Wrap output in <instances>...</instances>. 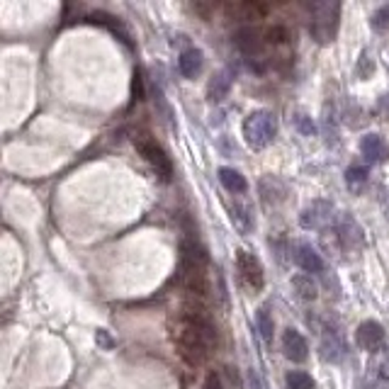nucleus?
<instances>
[{
    "label": "nucleus",
    "instance_id": "nucleus-1",
    "mask_svg": "<svg viewBox=\"0 0 389 389\" xmlns=\"http://www.w3.org/2000/svg\"><path fill=\"white\" fill-rule=\"evenodd\" d=\"M175 351L188 365H202L216 348V331L200 299H188L170 324Z\"/></svg>",
    "mask_w": 389,
    "mask_h": 389
},
{
    "label": "nucleus",
    "instance_id": "nucleus-2",
    "mask_svg": "<svg viewBox=\"0 0 389 389\" xmlns=\"http://www.w3.org/2000/svg\"><path fill=\"white\" fill-rule=\"evenodd\" d=\"M180 280L195 297L207 294V253L195 239L183 241V248H180Z\"/></svg>",
    "mask_w": 389,
    "mask_h": 389
},
{
    "label": "nucleus",
    "instance_id": "nucleus-3",
    "mask_svg": "<svg viewBox=\"0 0 389 389\" xmlns=\"http://www.w3.org/2000/svg\"><path fill=\"white\" fill-rule=\"evenodd\" d=\"M338 24H341V3L338 0H317L312 3V32L317 44H331L338 34Z\"/></svg>",
    "mask_w": 389,
    "mask_h": 389
},
{
    "label": "nucleus",
    "instance_id": "nucleus-4",
    "mask_svg": "<svg viewBox=\"0 0 389 389\" xmlns=\"http://www.w3.org/2000/svg\"><path fill=\"white\" fill-rule=\"evenodd\" d=\"M275 134H278V120H275L273 112L268 110H255L246 117L244 122V139L251 149L260 151L265 146L273 144Z\"/></svg>",
    "mask_w": 389,
    "mask_h": 389
},
{
    "label": "nucleus",
    "instance_id": "nucleus-5",
    "mask_svg": "<svg viewBox=\"0 0 389 389\" xmlns=\"http://www.w3.org/2000/svg\"><path fill=\"white\" fill-rule=\"evenodd\" d=\"M134 146L136 151L141 154V159L146 161V164L151 166V168L156 170V173L161 175L164 180H170V175H173V164H170L168 154L164 151V146L159 144V141L154 139L151 134H136L134 136Z\"/></svg>",
    "mask_w": 389,
    "mask_h": 389
},
{
    "label": "nucleus",
    "instance_id": "nucleus-6",
    "mask_svg": "<svg viewBox=\"0 0 389 389\" xmlns=\"http://www.w3.org/2000/svg\"><path fill=\"white\" fill-rule=\"evenodd\" d=\"M236 270H239V280L251 294H258L265 285V273L260 260L248 251H239L236 253Z\"/></svg>",
    "mask_w": 389,
    "mask_h": 389
},
{
    "label": "nucleus",
    "instance_id": "nucleus-7",
    "mask_svg": "<svg viewBox=\"0 0 389 389\" xmlns=\"http://www.w3.org/2000/svg\"><path fill=\"white\" fill-rule=\"evenodd\" d=\"M331 221H333V205L326 200L312 202V205H309L307 209H302V214H299V224H302L304 229H324V226H328Z\"/></svg>",
    "mask_w": 389,
    "mask_h": 389
},
{
    "label": "nucleus",
    "instance_id": "nucleus-8",
    "mask_svg": "<svg viewBox=\"0 0 389 389\" xmlns=\"http://www.w3.org/2000/svg\"><path fill=\"white\" fill-rule=\"evenodd\" d=\"M385 341H387V333H385V326H382V324L363 321L360 326H358L356 343L363 348V351H367V353H372V356H375L377 351H382Z\"/></svg>",
    "mask_w": 389,
    "mask_h": 389
},
{
    "label": "nucleus",
    "instance_id": "nucleus-9",
    "mask_svg": "<svg viewBox=\"0 0 389 389\" xmlns=\"http://www.w3.org/2000/svg\"><path fill=\"white\" fill-rule=\"evenodd\" d=\"M319 353L326 363H341L346 358L348 348L346 341L338 336L336 328H324V336H321V346H319Z\"/></svg>",
    "mask_w": 389,
    "mask_h": 389
},
{
    "label": "nucleus",
    "instance_id": "nucleus-10",
    "mask_svg": "<svg viewBox=\"0 0 389 389\" xmlns=\"http://www.w3.org/2000/svg\"><path fill=\"white\" fill-rule=\"evenodd\" d=\"M283 353L287 360L292 363H304L309 358V346L304 341V336L297 328H285L283 333Z\"/></svg>",
    "mask_w": 389,
    "mask_h": 389
},
{
    "label": "nucleus",
    "instance_id": "nucleus-11",
    "mask_svg": "<svg viewBox=\"0 0 389 389\" xmlns=\"http://www.w3.org/2000/svg\"><path fill=\"white\" fill-rule=\"evenodd\" d=\"M360 151L370 164H385L389 161V146L382 136L377 134H365L360 139Z\"/></svg>",
    "mask_w": 389,
    "mask_h": 389
},
{
    "label": "nucleus",
    "instance_id": "nucleus-12",
    "mask_svg": "<svg viewBox=\"0 0 389 389\" xmlns=\"http://www.w3.org/2000/svg\"><path fill=\"white\" fill-rule=\"evenodd\" d=\"M226 13L234 19H244V22H253L268 15V8L263 3H255V0H246V3H231L226 5Z\"/></svg>",
    "mask_w": 389,
    "mask_h": 389
},
{
    "label": "nucleus",
    "instance_id": "nucleus-13",
    "mask_svg": "<svg viewBox=\"0 0 389 389\" xmlns=\"http://www.w3.org/2000/svg\"><path fill=\"white\" fill-rule=\"evenodd\" d=\"M234 44L239 47V51H244L246 56L255 58V54L260 51V47H263V39H260V32L253 27H244L239 29V32L234 34Z\"/></svg>",
    "mask_w": 389,
    "mask_h": 389
},
{
    "label": "nucleus",
    "instance_id": "nucleus-14",
    "mask_svg": "<svg viewBox=\"0 0 389 389\" xmlns=\"http://www.w3.org/2000/svg\"><path fill=\"white\" fill-rule=\"evenodd\" d=\"M294 260H297V265L304 270V275L324 273V258L312 248V246H304V244L297 246V248H294Z\"/></svg>",
    "mask_w": 389,
    "mask_h": 389
},
{
    "label": "nucleus",
    "instance_id": "nucleus-15",
    "mask_svg": "<svg viewBox=\"0 0 389 389\" xmlns=\"http://www.w3.org/2000/svg\"><path fill=\"white\" fill-rule=\"evenodd\" d=\"M338 241H341V248H351V251H358L363 244L360 229H358L356 221L348 219V216H343L341 226H338Z\"/></svg>",
    "mask_w": 389,
    "mask_h": 389
},
{
    "label": "nucleus",
    "instance_id": "nucleus-16",
    "mask_svg": "<svg viewBox=\"0 0 389 389\" xmlns=\"http://www.w3.org/2000/svg\"><path fill=\"white\" fill-rule=\"evenodd\" d=\"M90 22H95V24H102V27H107L112 34H117V37H120V42H125V44H129V47H132V37H129V32H127V27H125V24H122V19H117L115 15H107V13H93V15H90Z\"/></svg>",
    "mask_w": 389,
    "mask_h": 389
},
{
    "label": "nucleus",
    "instance_id": "nucleus-17",
    "mask_svg": "<svg viewBox=\"0 0 389 389\" xmlns=\"http://www.w3.org/2000/svg\"><path fill=\"white\" fill-rule=\"evenodd\" d=\"M178 68H180V73H183L185 78L200 76V71H202V51H200V49H188V51L180 54Z\"/></svg>",
    "mask_w": 389,
    "mask_h": 389
},
{
    "label": "nucleus",
    "instance_id": "nucleus-18",
    "mask_svg": "<svg viewBox=\"0 0 389 389\" xmlns=\"http://www.w3.org/2000/svg\"><path fill=\"white\" fill-rule=\"evenodd\" d=\"M219 183L224 185L229 193H234V195L246 193V188H248L246 178L239 173V170H234V168H219Z\"/></svg>",
    "mask_w": 389,
    "mask_h": 389
},
{
    "label": "nucleus",
    "instance_id": "nucleus-19",
    "mask_svg": "<svg viewBox=\"0 0 389 389\" xmlns=\"http://www.w3.org/2000/svg\"><path fill=\"white\" fill-rule=\"evenodd\" d=\"M292 287H294V292H297L299 299H307V302H314V299L319 297L317 283H314V280L309 278V275H304V273L294 275V278H292Z\"/></svg>",
    "mask_w": 389,
    "mask_h": 389
},
{
    "label": "nucleus",
    "instance_id": "nucleus-20",
    "mask_svg": "<svg viewBox=\"0 0 389 389\" xmlns=\"http://www.w3.org/2000/svg\"><path fill=\"white\" fill-rule=\"evenodd\" d=\"M229 88H231V73L229 71L216 73V76L209 81V100L216 102V100H221V97H226Z\"/></svg>",
    "mask_w": 389,
    "mask_h": 389
},
{
    "label": "nucleus",
    "instance_id": "nucleus-21",
    "mask_svg": "<svg viewBox=\"0 0 389 389\" xmlns=\"http://www.w3.org/2000/svg\"><path fill=\"white\" fill-rule=\"evenodd\" d=\"M367 168L365 166H351L348 168V173H346V183H348V188L353 190V193H360L363 188H365V183H367Z\"/></svg>",
    "mask_w": 389,
    "mask_h": 389
},
{
    "label": "nucleus",
    "instance_id": "nucleus-22",
    "mask_svg": "<svg viewBox=\"0 0 389 389\" xmlns=\"http://www.w3.org/2000/svg\"><path fill=\"white\" fill-rule=\"evenodd\" d=\"M370 370L375 372L380 380H389V348H382L372 356Z\"/></svg>",
    "mask_w": 389,
    "mask_h": 389
},
{
    "label": "nucleus",
    "instance_id": "nucleus-23",
    "mask_svg": "<svg viewBox=\"0 0 389 389\" xmlns=\"http://www.w3.org/2000/svg\"><path fill=\"white\" fill-rule=\"evenodd\" d=\"M258 331H260V338H263L265 343H273V331H275V324H273V317H270V312L268 309H258Z\"/></svg>",
    "mask_w": 389,
    "mask_h": 389
},
{
    "label": "nucleus",
    "instance_id": "nucleus-24",
    "mask_svg": "<svg viewBox=\"0 0 389 389\" xmlns=\"http://www.w3.org/2000/svg\"><path fill=\"white\" fill-rule=\"evenodd\" d=\"M287 387L289 389H314V377L307 375L304 370H292L287 372Z\"/></svg>",
    "mask_w": 389,
    "mask_h": 389
},
{
    "label": "nucleus",
    "instance_id": "nucleus-25",
    "mask_svg": "<svg viewBox=\"0 0 389 389\" xmlns=\"http://www.w3.org/2000/svg\"><path fill=\"white\" fill-rule=\"evenodd\" d=\"M372 27H375L377 32H389V3L375 10V15H372Z\"/></svg>",
    "mask_w": 389,
    "mask_h": 389
},
{
    "label": "nucleus",
    "instance_id": "nucleus-26",
    "mask_svg": "<svg viewBox=\"0 0 389 389\" xmlns=\"http://www.w3.org/2000/svg\"><path fill=\"white\" fill-rule=\"evenodd\" d=\"M231 209H234V221L241 231L253 229V221H251V216H248V209H244V207H231Z\"/></svg>",
    "mask_w": 389,
    "mask_h": 389
},
{
    "label": "nucleus",
    "instance_id": "nucleus-27",
    "mask_svg": "<svg viewBox=\"0 0 389 389\" xmlns=\"http://www.w3.org/2000/svg\"><path fill=\"white\" fill-rule=\"evenodd\" d=\"M294 127H297V132H299V134H304V136H314V134H317V127H314V122L309 120L307 115H297V117H294Z\"/></svg>",
    "mask_w": 389,
    "mask_h": 389
},
{
    "label": "nucleus",
    "instance_id": "nucleus-28",
    "mask_svg": "<svg viewBox=\"0 0 389 389\" xmlns=\"http://www.w3.org/2000/svg\"><path fill=\"white\" fill-rule=\"evenodd\" d=\"M287 37H289V32L285 27H270L268 32H265V39H268V42H273V44L287 42Z\"/></svg>",
    "mask_w": 389,
    "mask_h": 389
},
{
    "label": "nucleus",
    "instance_id": "nucleus-29",
    "mask_svg": "<svg viewBox=\"0 0 389 389\" xmlns=\"http://www.w3.org/2000/svg\"><path fill=\"white\" fill-rule=\"evenodd\" d=\"M207 389H224V387H221V382H219V377H216L214 372L207 377Z\"/></svg>",
    "mask_w": 389,
    "mask_h": 389
},
{
    "label": "nucleus",
    "instance_id": "nucleus-30",
    "mask_svg": "<svg viewBox=\"0 0 389 389\" xmlns=\"http://www.w3.org/2000/svg\"><path fill=\"white\" fill-rule=\"evenodd\" d=\"M251 380H253V389H263V387H260V385H258V380H255V375H253V377H251Z\"/></svg>",
    "mask_w": 389,
    "mask_h": 389
}]
</instances>
